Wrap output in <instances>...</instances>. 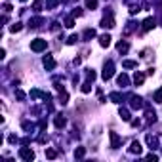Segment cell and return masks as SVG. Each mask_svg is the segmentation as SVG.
<instances>
[{
    "label": "cell",
    "mask_w": 162,
    "mask_h": 162,
    "mask_svg": "<svg viewBox=\"0 0 162 162\" xmlns=\"http://www.w3.org/2000/svg\"><path fill=\"white\" fill-rule=\"evenodd\" d=\"M44 67H46L48 71H51L54 67H56V59H54L51 56H46V57H44Z\"/></svg>",
    "instance_id": "cell-4"
},
{
    "label": "cell",
    "mask_w": 162,
    "mask_h": 162,
    "mask_svg": "<svg viewBox=\"0 0 162 162\" xmlns=\"http://www.w3.org/2000/svg\"><path fill=\"white\" fill-rule=\"evenodd\" d=\"M76 40H78V36H76V34H73V36H71V38H69V40H67V42H69V44H74V42H76Z\"/></svg>",
    "instance_id": "cell-22"
},
{
    "label": "cell",
    "mask_w": 162,
    "mask_h": 162,
    "mask_svg": "<svg viewBox=\"0 0 162 162\" xmlns=\"http://www.w3.org/2000/svg\"><path fill=\"white\" fill-rule=\"evenodd\" d=\"M147 143L151 145V149H157L158 141H157V137H153V135H147Z\"/></svg>",
    "instance_id": "cell-10"
},
{
    "label": "cell",
    "mask_w": 162,
    "mask_h": 162,
    "mask_svg": "<svg viewBox=\"0 0 162 162\" xmlns=\"http://www.w3.org/2000/svg\"><path fill=\"white\" fill-rule=\"evenodd\" d=\"M86 6H88V8H97V0H86Z\"/></svg>",
    "instance_id": "cell-17"
},
{
    "label": "cell",
    "mask_w": 162,
    "mask_h": 162,
    "mask_svg": "<svg viewBox=\"0 0 162 162\" xmlns=\"http://www.w3.org/2000/svg\"><path fill=\"white\" fill-rule=\"evenodd\" d=\"M99 44H101L103 48H107L111 44V36H109V34H101V36H99Z\"/></svg>",
    "instance_id": "cell-7"
},
{
    "label": "cell",
    "mask_w": 162,
    "mask_h": 162,
    "mask_svg": "<svg viewBox=\"0 0 162 162\" xmlns=\"http://www.w3.org/2000/svg\"><path fill=\"white\" fill-rule=\"evenodd\" d=\"M128 76H126V74H120V76H118V84H120V86H128Z\"/></svg>",
    "instance_id": "cell-12"
},
{
    "label": "cell",
    "mask_w": 162,
    "mask_h": 162,
    "mask_svg": "<svg viewBox=\"0 0 162 162\" xmlns=\"http://www.w3.org/2000/svg\"><path fill=\"white\" fill-rule=\"evenodd\" d=\"M101 25H103V27H109V29H111V27H115V25H113V17H109V19H103V21H101Z\"/></svg>",
    "instance_id": "cell-13"
},
{
    "label": "cell",
    "mask_w": 162,
    "mask_h": 162,
    "mask_svg": "<svg viewBox=\"0 0 162 162\" xmlns=\"http://www.w3.org/2000/svg\"><path fill=\"white\" fill-rule=\"evenodd\" d=\"M116 48H118V51H128V44H126V42H118Z\"/></svg>",
    "instance_id": "cell-14"
},
{
    "label": "cell",
    "mask_w": 162,
    "mask_h": 162,
    "mask_svg": "<svg viewBox=\"0 0 162 162\" xmlns=\"http://www.w3.org/2000/svg\"><path fill=\"white\" fill-rule=\"evenodd\" d=\"M143 78H145V76H143L141 73H135V74H134V82H135V84H143Z\"/></svg>",
    "instance_id": "cell-11"
},
{
    "label": "cell",
    "mask_w": 162,
    "mask_h": 162,
    "mask_svg": "<svg viewBox=\"0 0 162 162\" xmlns=\"http://www.w3.org/2000/svg\"><path fill=\"white\" fill-rule=\"evenodd\" d=\"M90 90H92V88H90V84H84V86H82V92H84V93H88Z\"/></svg>",
    "instance_id": "cell-24"
},
{
    "label": "cell",
    "mask_w": 162,
    "mask_h": 162,
    "mask_svg": "<svg viewBox=\"0 0 162 162\" xmlns=\"http://www.w3.org/2000/svg\"><path fill=\"white\" fill-rule=\"evenodd\" d=\"M21 2H25V0H21Z\"/></svg>",
    "instance_id": "cell-25"
},
{
    "label": "cell",
    "mask_w": 162,
    "mask_h": 162,
    "mask_svg": "<svg viewBox=\"0 0 162 162\" xmlns=\"http://www.w3.org/2000/svg\"><path fill=\"white\" fill-rule=\"evenodd\" d=\"M10 31H12V32H17V31H21V23H14L12 27H10Z\"/></svg>",
    "instance_id": "cell-18"
},
{
    "label": "cell",
    "mask_w": 162,
    "mask_h": 162,
    "mask_svg": "<svg viewBox=\"0 0 162 162\" xmlns=\"http://www.w3.org/2000/svg\"><path fill=\"white\" fill-rule=\"evenodd\" d=\"M120 116L124 118V120H128V118H130V116H128V111H122V109H120Z\"/></svg>",
    "instance_id": "cell-23"
},
{
    "label": "cell",
    "mask_w": 162,
    "mask_h": 162,
    "mask_svg": "<svg viewBox=\"0 0 162 162\" xmlns=\"http://www.w3.org/2000/svg\"><path fill=\"white\" fill-rule=\"evenodd\" d=\"M141 107H143V103H141V97L134 95V97H132V109H141Z\"/></svg>",
    "instance_id": "cell-6"
},
{
    "label": "cell",
    "mask_w": 162,
    "mask_h": 162,
    "mask_svg": "<svg viewBox=\"0 0 162 162\" xmlns=\"http://www.w3.org/2000/svg\"><path fill=\"white\" fill-rule=\"evenodd\" d=\"M56 126H57V128H63V126H65V118H59V116H57V118H56Z\"/></svg>",
    "instance_id": "cell-19"
},
{
    "label": "cell",
    "mask_w": 162,
    "mask_h": 162,
    "mask_svg": "<svg viewBox=\"0 0 162 162\" xmlns=\"http://www.w3.org/2000/svg\"><path fill=\"white\" fill-rule=\"evenodd\" d=\"M109 135H111V147L116 149V147H118V143H120V139H118L116 132H109Z\"/></svg>",
    "instance_id": "cell-5"
},
{
    "label": "cell",
    "mask_w": 162,
    "mask_h": 162,
    "mask_svg": "<svg viewBox=\"0 0 162 162\" xmlns=\"http://www.w3.org/2000/svg\"><path fill=\"white\" fill-rule=\"evenodd\" d=\"M135 65H137L135 61H124V67H126V69H132V67H135Z\"/></svg>",
    "instance_id": "cell-21"
},
{
    "label": "cell",
    "mask_w": 162,
    "mask_h": 162,
    "mask_svg": "<svg viewBox=\"0 0 162 162\" xmlns=\"http://www.w3.org/2000/svg\"><path fill=\"white\" fill-rule=\"evenodd\" d=\"M113 73H115V65H113V61H109V63L105 65V71H103V78L109 80L113 76Z\"/></svg>",
    "instance_id": "cell-3"
},
{
    "label": "cell",
    "mask_w": 162,
    "mask_h": 162,
    "mask_svg": "<svg viewBox=\"0 0 162 162\" xmlns=\"http://www.w3.org/2000/svg\"><path fill=\"white\" fill-rule=\"evenodd\" d=\"M153 27H154V19L153 17H149V19H145V21H143V29H145V31H151Z\"/></svg>",
    "instance_id": "cell-8"
},
{
    "label": "cell",
    "mask_w": 162,
    "mask_h": 162,
    "mask_svg": "<svg viewBox=\"0 0 162 162\" xmlns=\"http://www.w3.org/2000/svg\"><path fill=\"white\" fill-rule=\"evenodd\" d=\"M46 157H48V158H56V157H57V153L54 151V149H48V151H46Z\"/></svg>",
    "instance_id": "cell-16"
},
{
    "label": "cell",
    "mask_w": 162,
    "mask_h": 162,
    "mask_svg": "<svg viewBox=\"0 0 162 162\" xmlns=\"http://www.w3.org/2000/svg\"><path fill=\"white\" fill-rule=\"evenodd\" d=\"M19 157L23 158V160H32V158H34V153H32L31 149H27V147H21L19 149Z\"/></svg>",
    "instance_id": "cell-2"
},
{
    "label": "cell",
    "mask_w": 162,
    "mask_h": 162,
    "mask_svg": "<svg viewBox=\"0 0 162 162\" xmlns=\"http://www.w3.org/2000/svg\"><path fill=\"white\" fill-rule=\"evenodd\" d=\"M154 101L162 103V88H160V90H157V93H154Z\"/></svg>",
    "instance_id": "cell-15"
},
{
    "label": "cell",
    "mask_w": 162,
    "mask_h": 162,
    "mask_svg": "<svg viewBox=\"0 0 162 162\" xmlns=\"http://www.w3.org/2000/svg\"><path fill=\"white\" fill-rule=\"evenodd\" d=\"M130 153H141V143H139V141H134V143H132V147H130Z\"/></svg>",
    "instance_id": "cell-9"
},
{
    "label": "cell",
    "mask_w": 162,
    "mask_h": 162,
    "mask_svg": "<svg viewBox=\"0 0 162 162\" xmlns=\"http://www.w3.org/2000/svg\"><path fill=\"white\" fill-rule=\"evenodd\" d=\"M46 46H48V42L42 40V38H36V40L31 42V50L32 51H42V50H46Z\"/></svg>",
    "instance_id": "cell-1"
},
{
    "label": "cell",
    "mask_w": 162,
    "mask_h": 162,
    "mask_svg": "<svg viewBox=\"0 0 162 162\" xmlns=\"http://www.w3.org/2000/svg\"><path fill=\"white\" fill-rule=\"evenodd\" d=\"M74 157H76V158H82V157H84V149H82V147L76 149V151H74Z\"/></svg>",
    "instance_id": "cell-20"
}]
</instances>
